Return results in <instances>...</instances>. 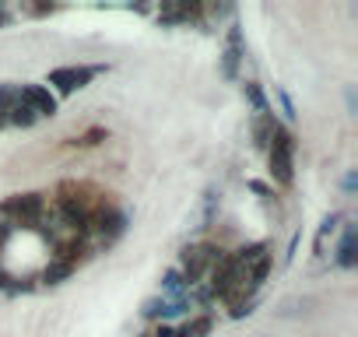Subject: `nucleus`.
<instances>
[{
    "label": "nucleus",
    "mask_w": 358,
    "mask_h": 337,
    "mask_svg": "<svg viewBox=\"0 0 358 337\" xmlns=\"http://www.w3.org/2000/svg\"><path fill=\"white\" fill-rule=\"evenodd\" d=\"M267 158H271V180L281 187H292V180H295V137L281 123L274 127V137L267 144Z\"/></svg>",
    "instance_id": "nucleus-1"
},
{
    "label": "nucleus",
    "mask_w": 358,
    "mask_h": 337,
    "mask_svg": "<svg viewBox=\"0 0 358 337\" xmlns=\"http://www.w3.org/2000/svg\"><path fill=\"white\" fill-rule=\"evenodd\" d=\"M225 260V250L222 246H215V243H197V246H187L183 250V278L194 285L201 274H208V271H215L218 264Z\"/></svg>",
    "instance_id": "nucleus-2"
},
{
    "label": "nucleus",
    "mask_w": 358,
    "mask_h": 337,
    "mask_svg": "<svg viewBox=\"0 0 358 337\" xmlns=\"http://www.w3.org/2000/svg\"><path fill=\"white\" fill-rule=\"evenodd\" d=\"M46 211V197L43 194H15L8 197L4 204H0V215L11 218V225H32L39 222Z\"/></svg>",
    "instance_id": "nucleus-3"
},
{
    "label": "nucleus",
    "mask_w": 358,
    "mask_h": 337,
    "mask_svg": "<svg viewBox=\"0 0 358 337\" xmlns=\"http://www.w3.org/2000/svg\"><path fill=\"white\" fill-rule=\"evenodd\" d=\"M246 57V43H243V29L232 22L229 32H225V50H222V78L225 81H236L239 78V64Z\"/></svg>",
    "instance_id": "nucleus-4"
},
{
    "label": "nucleus",
    "mask_w": 358,
    "mask_h": 337,
    "mask_svg": "<svg viewBox=\"0 0 358 337\" xmlns=\"http://www.w3.org/2000/svg\"><path fill=\"white\" fill-rule=\"evenodd\" d=\"M95 74H99V67H57V71H50V85L60 95H71V92L85 88Z\"/></svg>",
    "instance_id": "nucleus-5"
},
{
    "label": "nucleus",
    "mask_w": 358,
    "mask_h": 337,
    "mask_svg": "<svg viewBox=\"0 0 358 337\" xmlns=\"http://www.w3.org/2000/svg\"><path fill=\"white\" fill-rule=\"evenodd\" d=\"M18 102H25L36 116H57V109H60L57 95L46 85H22L18 88Z\"/></svg>",
    "instance_id": "nucleus-6"
},
{
    "label": "nucleus",
    "mask_w": 358,
    "mask_h": 337,
    "mask_svg": "<svg viewBox=\"0 0 358 337\" xmlns=\"http://www.w3.org/2000/svg\"><path fill=\"white\" fill-rule=\"evenodd\" d=\"M183 313H190V299H165V295H158V299H148L141 306L144 320H169V316H183Z\"/></svg>",
    "instance_id": "nucleus-7"
},
{
    "label": "nucleus",
    "mask_w": 358,
    "mask_h": 337,
    "mask_svg": "<svg viewBox=\"0 0 358 337\" xmlns=\"http://www.w3.org/2000/svg\"><path fill=\"white\" fill-rule=\"evenodd\" d=\"M204 18V8L201 4H165L158 11V22L162 25H187V22H201Z\"/></svg>",
    "instance_id": "nucleus-8"
},
{
    "label": "nucleus",
    "mask_w": 358,
    "mask_h": 337,
    "mask_svg": "<svg viewBox=\"0 0 358 337\" xmlns=\"http://www.w3.org/2000/svg\"><path fill=\"white\" fill-rule=\"evenodd\" d=\"M190 288H194V285L183 278V271H179V267H172V271L162 274V295H165V299H187Z\"/></svg>",
    "instance_id": "nucleus-9"
},
{
    "label": "nucleus",
    "mask_w": 358,
    "mask_h": 337,
    "mask_svg": "<svg viewBox=\"0 0 358 337\" xmlns=\"http://www.w3.org/2000/svg\"><path fill=\"white\" fill-rule=\"evenodd\" d=\"M337 267H344V271H351L355 267V260H358V253H355V225H348L344 229V236H341V246H337Z\"/></svg>",
    "instance_id": "nucleus-10"
},
{
    "label": "nucleus",
    "mask_w": 358,
    "mask_h": 337,
    "mask_svg": "<svg viewBox=\"0 0 358 337\" xmlns=\"http://www.w3.org/2000/svg\"><path fill=\"white\" fill-rule=\"evenodd\" d=\"M341 218H344V215H337V211H334V215H327V218L320 222V232H316V243H313V250H316V257H323V253H327V243L334 239V232H337V225H341Z\"/></svg>",
    "instance_id": "nucleus-11"
},
{
    "label": "nucleus",
    "mask_w": 358,
    "mask_h": 337,
    "mask_svg": "<svg viewBox=\"0 0 358 337\" xmlns=\"http://www.w3.org/2000/svg\"><path fill=\"white\" fill-rule=\"evenodd\" d=\"M211 327H215V316H194L183 330H172V337H208L211 334Z\"/></svg>",
    "instance_id": "nucleus-12"
},
{
    "label": "nucleus",
    "mask_w": 358,
    "mask_h": 337,
    "mask_svg": "<svg viewBox=\"0 0 358 337\" xmlns=\"http://www.w3.org/2000/svg\"><path fill=\"white\" fill-rule=\"evenodd\" d=\"M4 120H8V123H15V127H25V130H29V127H36V120H39V116H36L25 102H15V106L8 109V116H4Z\"/></svg>",
    "instance_id": "nucleus-13"
},
{
    "label": "nucleus",
    "mask_w": 358,
    "mask_h": 337,
    "mask_svg": "<svg viewBox=\"0 0 358 337\" xmlns=\"http://www.w3.org/2000/svg\"><path fill=\"white\" fill-rule=\"evenodd\" d=\"M274 127H278L274 116H260V120H257V127H253V141H257V148L267 151V144H271V137H274Z\"/></svg>",
    "instance_id": "nucleus-14"
},
{
    "label": "nucleus",
    "mask_w": 358,
    "mask_h": 337,
    "mask_svg": "<svg viewBox=\"0 0 358 337\" xmlns=\"http://www.w3.org/2000/svg\"><path fill=\"white\" fill-rule=\"evenodd\" d=\"M246 99H250V106L260 113V116H271V106H267V95H264V88L257 85V81H246Z\"/></svg>",
    "instance_id": "nucleus-15"
},
{
    "label": "nucleus",
    "mask_w": 358,
    "mask_h": 337,
    "mask_svg": "<svg viewBox=\"0 0 358 337\" xmlns=\"http://www.w3.org/2000/svg\"><path fill=\"white\" fill-rule=\"evenodd\" d=\"M74 274V267L71 264H64V260H53V264H46V271H43V281L46 285H60L64 278H71Z\"/></svg>",
    "instance_id": "nucleus-16"
},
{
    "label": "nucleus",
    "mask_w": 358,
    "mask_h": 337,
    "mask_svg": "<svg viewBox=\"0 0 358 337\" xmlns=\"http://www.w3.org/2000/svg\"><path fill=\"white\" fill-rule=\"evenodd\" d=\"M18 102V88L15 85H0V116H8V109Z\"/></svg>",
    "instance_id": "nucleus-17"
},
{
    "label": "nucleus",
    "mask_w": 358,
    "mask_h": 337,
    "mask_svg": "<svg viewBox=\"0 0 358 337\" xmlns=\"http://www.w3.org/2000/svg\"><path fill=\"white\" fill-rule=\"evenodd\" d=\"M106 137H109V134H106L102 127H95V130H88V134H81V137H78L74 144H81V148H95V144H102Z\"/></svg>",
    "instance_id": "nucleus-18"
},
{
    "label": "nucleus",
    "mask_w": 358,
    "mask_h": 337,
    "mask_svg": "<svg viewBox=\"0 0 358 337\" xmlns=\"http://www.w3.org/2000/svg\"><path fill=\"white\" fill-rule=\"evenodd\" d=\"M278 99H281V109H285V116H288V120H295V106H292L288 92H281V88H278Z\"/></svg>",
    "instance_id": "nucleus-19"
},
{
    "label": "nucleus",
    "mask_w": 358,
    "mask_h": 337,
    "mask_svg": "<svg viewBox=\"0 0 358 337\" xmlns=\"http://www.w3.org/2000/svg\"><path fill=\"white\" fill-rule=\"evenodd\" d=\"M355 183H358V180H355V173H348V176H344V190L351 194V190H355Z\"/></svg>",
    "instance_id": "nucleus-20"
},
{
    "label": "nucleus",
    "mask_w": 358,
    "mask_h": 337,
    "mask_svg": "<svg viewBox=\"0 0 358 337\" xmlns=\"http://www.w3.org/2000/svg\"><path fill=\"white\" fill-rule=\"evenodd\" d=\"M8 22H11V15H8V11H4V4H0V29H4V25H8Z\"/></svg>",
    "instance_id": "nucleus-21"
},
{
    "label": "nucleus",
    "mask_w": 358,
    "mask_h": 337,
    "mask_svg": "<svg viewBox=\"0 0 358 337\" xmlns=\"http://www.w3.org/2000/svg\"><path fill=\"white\" fill-rule=\"evenodd\" d=\"M4 123H8V120H4V116H0V127H4Z\"/></svg>",
    "instance_id": "nucleus-22"
}]
</instances>
